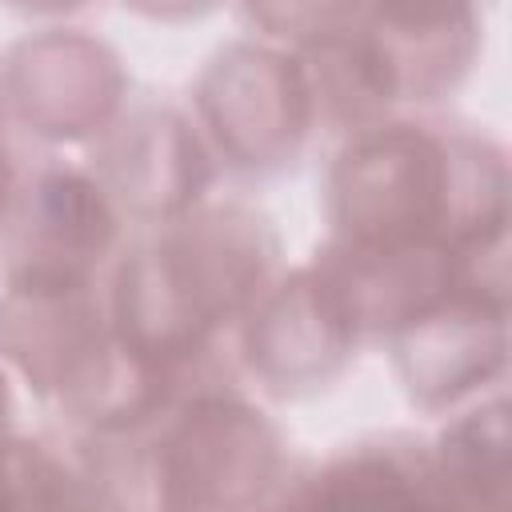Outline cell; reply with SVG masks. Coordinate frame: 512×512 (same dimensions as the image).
Instances as JSON below:
<instances>
[{"label": "cell", "instance_id": "1", "mask_svg": "<svg viewBox=\"0 0 512 512\" xmlns=\"http://www.w3.org/2000/svg\"><path fill=\"white\" fill-rule=\"evenodd\" d=\"M300 512H428V508L420 492H412L392 464L360 460L316 484V492L300 504Z\"/></svg>", "mask_w": 512, "mask_h": 512}]
</instances>
